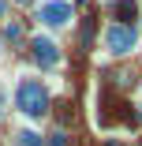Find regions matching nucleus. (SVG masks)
I'll list each match as a JSON object with an SVG mask.
<instances>
[{
    "label": "nucleus",
    "instance_id": "0eeeda50",
    "mask_svg": "<svg viewBox=\"0 0 142 146\" xmlns=\"http://www.w3.org/2000/svg\"><path fill=\"white\" fill-rule=\"evenodd\" d=\"M49 146H67V142H64V135H52V142H49Z\"/></svg>",
    "mask_w": 142,
    "mask_h": 146
},
{
    "label": "nucleus",
    "instance_id": "39448f33",
    "mask_svg": "<svg viewBox=\"0 0 142 146\" xmlns=\"http://www.w3.org/2000/svg\"><path fill=\"white\" fill-rule=\"evenodd\" d=\"M112 11H116V15L131 26V19H135V0H116V8H112Z\"/></svg>",
    "mask_w": 142,
    "mask_h": 146
},
{
    "label": "nucleus",
    "instance_id": "7ed1b4c3",
    "mask_svg": "<svg viewBox=\"0 0 142 146\" xmlns=\"http://www.w3.org/2000/svg\"><path fill=\"white\" fill-rule=\"evenodd\" d=\"M41 19H45L49 26H64V23L71 19V8H67V4H45V8H41Z\"/></svg>",
    "mask_w": 142,
    "mask_h": 146
},
{
    "label": "nucleus",
    "instance_id": "20e7f679",
    "mask_svg": "<svg viewBox=\"0 0 142 146\" xmlns=\"http://www.w3.org/2000/svg\"><path fill=\"white\" fill-rule=\"evenodd\" d=\"M34 52H38V60H41V64H56V49H52V41L38 38V41H34Z\"/></svg>",
    "mask_w": 142,
    "mask_h": 146
},
{
    "label": "nucleus",
    "instance_id": "423d86ee",
    "mask_svg": "<svg viewBox=\"0 0 142 146\" xmlns=\"http://www.w3.org/2000/svg\"><path fill=\"white\" fill-rule=\"evenodd\" d=\"M19 142H22V146H41V142H38V135H34V131H22V135H19Z\"/></svg>",
    "mask_w": 142,
    "mask_h": 146
},
{
    "label": "nucleus",
    "instance_id": "f03ea898",
    "mask_svg": "<svg viewBox=\"0 0 142 146\" xmlns=\"http://www.w3.org/2000/svg\"><path fill=\"white\" fill-rule=\"evenodd\" d=\"M138 45V34H135V26H112V30H108V49L112 52H131Z\"/></svg>",
    "mask_w": 142,
    "mask_h": 146
},
{
    "label": "nucleus",
    "instance_id": "f257e3e1",
    "mask_svg": "<svg viewBox=\"0 0 142 146\" xmlns=\"http://www.w3.org/2000/svg\"><path fill=\"white\" fill-rule=\"evenodd\" d=\"M19 109L26 116H45L49 112V94H45V86L38 79H22V86H19Z\"/></svg>",
    "mask_w": 142,
    "mask_h": 146
}]
</instances>
